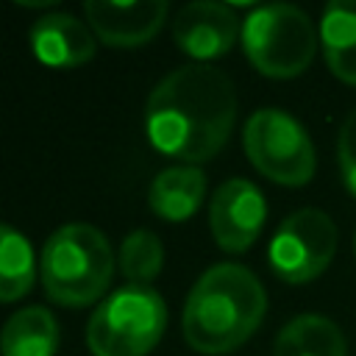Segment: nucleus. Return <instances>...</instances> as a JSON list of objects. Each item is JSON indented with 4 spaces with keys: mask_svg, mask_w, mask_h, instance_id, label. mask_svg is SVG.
Instances as JSON below:
<instances>
[{
    "mask_svg": "<svg viewBox=\"0 0 356 356\" xmlns=\"http://www.w3.org/2000/svg\"><path fill=\"white\" fill-rule=\"evenodd\" d=\"M236 122L231 78L211 64H184L164 75L145 103L147 139L186 164L214 159Z\"/></svg>",
    "mask_w": 356,
    "mask_h": 356,
    "instance_id": "f257e3e1",
    "label": "nucleus"
},
{
    "mask_svg": "<svg viewBox=\"0 0 356 356\" xmlns=\"http://www.w3.org/2000/svg\"><path fill=\"white\" fill-rule=\"evenodd\" d=\"M267 312V295L261 281L242 264L209 267L186 295L184 303V337L206 356H220L242 342L261 325Z\"/></svg>",
    "mask_w": 356,
    "mask_h": 356,
    "instance_id": "f03ea898",
    "label": "nucleus"
},
{
    "mask_svg": "<svg viewBox=\"0 0 356 356\" xmlns=\"http://www.w3.org/2000/svg\"><path fill=\"white\" fill-rule=\"evenodd\" d=\"M39 273L53 303L81 309L106 295L114 275V253L100 228L67 222L47 236Z\"/></svg>",
    "mask_w": 356,
    "mask_h": 356,
    "instance_id": "7ed1b4c3",
    "label": "nucleus"
},
{
    "mask_svg": "<svg viewBox=\"0 0 356 356\" xmlns=\"http://www.w3.org/2000/svg\"><path fill=\"white\" fill-rule=\"evenodd\" d=\"M167 328V303L153 286L111 292L86 323L92 356H147Z\"/></svg>",
    "mask_w": 356,
    "mask_h": 356,
    "instance_id": "20e7f679",
    "label": "nucleus"
},
{
    "mask_svg": "<svg viewBox=\"0 0 356 356\" xmlns=\"http://www.w3.org/2000/svg\"><path fill=\"white\" fill-rule=\"evenodd\" d=\"M242 47L261 75L295 78L317 53V31L309 14L298 6L270 3L248 14L242 25Z\"/></svg>",
    "mask_w": 356,
    "mask_h": 356,
    "instance_id": "39448f33",
    "label": "nucleus"
},
{
    "mask_svg": "<svg viewBox=\"0 0 356 356\" xmlns=\"http://www.w3.org/2000/svg\"><path fill=\"white\" fill-rule=\"evenodd\" d=\"M250 164L270 181L303 186L314 175V145L306 128L281 108H259L248 117L242 134Z\"/></svg>",
    "mask_w": 356,
    "mask_h": 356,
    "instance_id": "423d86ee",
    "label": "nucleus"
},
{
    "mask_svg": "<svg viewBox=\"0 0 356 356\" xmlns=\"http://www.w3.org/2000/svg\"><path fill=\"white\" fill-rule=\"evenodd\" d=\"M337 253V225L320 209L289 214L270 239V267L286 284H306L325 273Z\"/></svg>",
    "mask_w": 356,
    "mask_h": 356,
    "instance_id": "0eeeda50",
    "label": "nucleus"
},
{
    "mask_svg": "<svg viewBox=\"0 0 356 356\" xmlns=\"http://www.w3.org/2000/svg\"><path fill=\"white\" fill-rule=\"evenodd\" d=\"M267 203L256 184L245 178H231L217 186L209 206V225L217 245L228 253L248 250L264 225Z\"/></svg>",
    "mask_w": 356,
    "mask_h": 356,
    "instance_id": "6e6552de",
    "label": "nucleus"
},
{
    "mask_svg": "<svg viewBox=\"0 0 356 356\" xmlns=\"http://www.w3.org/2000/svg\"><path fill=\"white\" fill-rule=\"evenodd\" d=\"M239 36V19L231 6L217 0H195L178 8L172 19V42L197 64L225 56Z\"/></svg>",
    "mask_w": 356,
    "mask_h": 356,
    "instance_id": "1a4fd4ad",
    "label": "nucleus"
},
{
    "mask_svg": "<svg viewBox=\"0 0 356 356\" xmlns=\"http://www.w3.org/2000/svg\"><path fill=\"white\" fill-rule=\"evenodd\" d=\"M167 0H86L83 14L100 42L111 47H142L150 42L167 19Z\"/></svg>",
    "mask_w": 356,
    "mask_h": 356,
    "instance_id": "9d476101",
    "label": "nucleus"
},
{
    "mask_svg": "<svg viewBox=\"0 0 356 356\" xmlns=\"http://www.w3.org/2000/svg\"><path fill=\"white\" fill-rule=\"evenodd\" d=\"M31 47L42 64L56 70H70L86 64L95 56L97 42L83 19L67 11H56L39 17L31 25Z\"/></svg>",
    "mask_w": 356,
    "mask_h": 356,
    "instance_id": "9b49d317",
    "label": "nucleus"
},
{
    "mask_svg": "<svg viewBox=\"0 0 356 356\" xmlns=\"http://www.w3.org/2000/svg\"><path fill=\"white\" fill-rule=\"evenodd\" d=\"M206 195V175L195 164L184 167H167L161 170L147 189V206L156 217L170 222L189 220Z\"/></svg>",
    "mask_w": 356,
    "mask_h": 356,
    "instance_id": "f8f14e48",
    "label": "nucleus"
},
{
    "mask_svg": "<svg viewBox=\"0 0 356 356\" xmlns=\"http://www.w3.org/2000/svg\"><path fill=\"white\" fill-rule=\"evenodd\" d=\"M58 342V323L44 306H25L0 328V356H56Z\"/></svg>",
    "mask_w": 356,
    "mask_h": 356,
    "instance_id": "ddd939ff",
    "label": "nucleus"
},
{
    "mask_svg": "<svg viewBox=\"0 0 356 356\" xmlns=\"http://www.w3.org/2000/svg\"><path fill=\"white\" fill-rule=\"evenodd\" d=\"M273 356H348V342L334 320L298 314L278 331Z\"/></svg>",
    "mask_w": 356,
    "mask_h": 356,
    "instance_id": "4468645a",
    "label": "nucleus"
},
{
    "mask_svg": "<svg viewBox=\"0 0 356 356\" xmlns=\"http://www.w3.org/2000/svg\"><path fill=\"white\" fill-rule=\"evenodd\" d=\"M320 39L328 70L356 86V0H334L325 6Z\"/></svg>",
    "mask_w": 356,
    "mask_h": 356,
    "instance_id": "2eb2a0df",
    "label": "nucleus"
},
{
    "mask_svg": "<svg viewBox=\"0 0 356 356\" xmlns=\"http://www.w3.org/2000/svg\"><path fill=\"white\" fill-rule=\"evenodd\" d=\"M36 259L28 236L8 222H0V303H14L31 292Z\"/></svg>",
    "mask_w": 356,
    "mask_h": 356,
    "instance_id": "dca6fc26",
    "label": "nucleus"
},
{
    "mask_svg": "<svg viewBox=\"0 0 356 356\" xmlns=\"http://www.w3.org/2000/svg\"><path fill=\"white\" fill-rule=\"evenodd\" d=\"M161 264H164V248H161V239L153 231L136 228L122 239V245H120V270L131 284L150 286V281L161 273Z\"/></svg>",
    "mask_w": 356,
    "mask_h": 356,
    "instance_id": "f3484780",
    "label": "nucleus"
},
{
    "mask_svg": "<svg viewBox=\"0 0 356 356\" xmlns=\"http://www.w3.org/2000/svg\"><path fill=\"white\" fill-rule=\"evenodd\" d=\"M337 159H339V172L350 195H356V108L345 117L337 139Z\"/></svg>",
    "mask_w": 356,
    "mask_h": 356,
    "instance_id": "a211bd4d",
    "label": "nucleus"
},
{
    "mask_svg": "<svg viewBox=\"0 0 356 356\" xmlns=\"http://www.w3.org/2000/svg\"><path fill=\"white\" fill-rule=\"evenodd\" d=\"M353 242H356V239H353Z\"/></svg>",
    "mask_w": 356,
    "mask_h": 356,
    "instance_id": "6ab92c4d",
    "label": "nucleus"
}]
</instances>
